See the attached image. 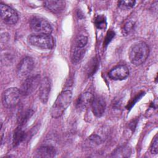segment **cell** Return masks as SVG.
Listing matches in <instances>:
<instances>
[{
	"mask_svg": "<svg viewBox=\"0 0 158 158\" xmlns=\"http://www.w3.org/2000/svg\"><path fill=\"white\" fill-rule=\"evenodd\" d=\"M72 92L70 89L63 90L57 96L50 110L52 118H57L61 117L71 103Z\"/></svg>",
	"mask_w": 158,
	"mask_h": 158,
	"instance_id": "1",
	"label": "cell"
},
{
	"mask_svg": "<svg viewBox=\"0 0 158 158\" xmlns=\"http://www.w3.org/2000/svg\"><path fill=\"white\" fill-rule=\"evenodd\" d=\"M149 54V49L147 44L143 41L134 43L128 51L130 62L135 65H140L147 59Z\"/></svg>",
	"mask_w": 158,
	"mask_h": 158,
	"instance_id": "2",
	"label": "cell"
},
{
	"mask_svg": "<svg viewBox=\"0 0 158 158\" xmlns=\"http://www.w3.org/2000/svg\"><path fill=\"white\" fill-rule=\"evenodd\" d=\"M28 43L42 49H51L54 46V40L51 34H33L28 36Z\"/></svg>",
	"mask_w": 158,
	"mask_h": 158,
	"instance_id": "3",
	"label": "cell"
},
{
	"mask_svg": "<svg viewBox=\"0 0 158 158\" xmlns=\"http://www.w3.org/2000/svg\"><path fill=\"white\" fill-rule=\"evenodd\" d=\"M30 27L35 34H51L52 27L45 19L35 16L30 21Z\"/></svg>",
	"mask_w": 158,
	"mask_h": 158,
	"instance_id": "4",
	"label": "cell"
},
{
	"mask_svg": "<svg viewBox=\"0 0 158 158\" xmlns=\"http://www.w3.org/2000/svg\"><path fill=\"white\" fill-rule=\"evenodd\" d=\"M20 91L15 87L7 88L2 94V102L4 107L12 108L15 106L20 101Z\"/></svg>",
	"mask_w": 158,
	"mask_h": 158,
	"instance_id": "5",
	"label": "cell"
},
{
	"mask_svg": "<svg viewBox=\"0 0 158 158\" xmlns=\"http://www.w3.org/2000/svg\"><path fill=\"white\" fill-rule=\"evenodd\" d=\"M1 17L2 21L7 25H14L19 20V15L17 12L7 4H0Z\"/></svg>",
	"mask_w": 158,
	"mask_h": 158,
	"instance_id": "6",
	"label": "cell"
},
{
	"mask_svg": "<svg viewBox=\"0 0 158 158\" xmlns=\"http://www.w3.org/2000/svg\"><path fill=\"white\" fill-rule=\"evenodd\" d=\"M40 77L38 75L28 77L23 82L20 88V93L27 96L33 93L40 83Z\"/></svg>",
	"mask_w": 158,
	"mask_h": 158,
	"instance_id": "7",
	"label": "cell"
},
{
	"mask_svg": "<svg viewBox=\"0 0 158 158\" xmlns=\"http://www.w3.org/2000/svg\"><path fill=\"white\" fill-rule=\"evenodd\" d=\"M34 62L31 57L27 56L22 59L18 64L17 73L20 77H27L33 70Z\"/></svg>",
	"mask_w": 158,
	"mask_h": 158,
	"instance_id": "8",
	"label": "cell"
},
{
	"mask_svg": "<svg viewBox=\"0 0 158 158\" xmlns=\"http://www.w3.org/2000/svg\"><path fill=\"white\" fill-rule=\"evenodd\" d=\"M129 75V70L126 65H120L113 68L108 73L109 77L114 80H122Z\"/></svg>",
	"mask_w": 158,
	"mask_h": 158,
	"instance_id": "9",
	"label": "cell"
},
{
	"mask_svg": "<svg viewBox=\"0 0 158 158\" xmlns=\"http://www.w3.org/2000/svg\"><path fill=\"white\" fill-rule=\"evenodd\" d=\"M51 91V83L48 77H44L40 81L39 88V98L43 104H46Z\"/></svg>",
	"mask_w": 158,
	"mask_h": 158,
	"instance_id": "10",
	"label": "cell"
},
{
	"mask_svg": "<svg viewBox=\"0 0 158 158\" xmlns=\"http://www.w3.org/2000/svg\"><path fill=\"white\" fill-rule=\"evenodd\" d=\"M94 97L90 92H85L81 93L76 103V107L78 110H83V109L90 106L93 102Z\"/></svg>",
	"mask_w": 158,
	"mask_h": 158,
	"instance_id": "11",
	"label": "cell"
},
{
	"mask_svg": "<svg viewBox=\"0 0 158 158\" xmlns=\"http://www.w3.org/2000/svg\"><path fill=\"white\" fill-rule=\"evenodd\" d=\"M91 106L93 114L98 117H101L105 112L106 101L102 97L94 98Z\"/></svg>",
	"mask_w": 158,
	"mask_h": 158,
	"instance_id": "12",
	"label": "cell"
},
{
	"mask_svg": "<svg viewBox=\"0 0 158 158\" xmlns=\"http://www.w3.org/2000/svg\"><path fill=\"white\" fill-rule=\"evenodd\" d=\"M44 4L48 10L55 14L61 12L65 7V2L64 1H46Z\"/></svg>",
	"mask_w": 158,
	"mask_h": 158,
	"instance_id": "13",
	"label": "cell"
},
{
	"mask_svg": "<svg viewBox=\"0 0 158 158\" xmlns=\"http://www.w3.org/2000/svg\"><path fill=\"white\" fill-rule=\"evenodd\" d=\"M56 151L51 146H43L36 151L35 156L37 157H53L56 156Z\"/></svg>",
	"mask_w": 158,
	"mask_h": 158,
	"instance_id": "14",
	"label": "cell"
},
{
	"mask_svg": "<svg viewBox=\"0 0 158 158\" xmlns=\"http://www.w3.org/2000/svg\"><path fill=\"white\" fill-rule=\"evenodd\" d=\"M25 133L22 129L21 127L19 126L15 129L14 133L13 140H12L13 146L15 147L18 146L21 142H22L25 139Z\"/></svg>",
	"mask_w": 158,
	"mask_h": 158,
	"instance_id": "15",
	"label": "cell"
},
{
	"mask_svg": "<svg viewBox=\"0 0 158 158\" xmlns=\"http://www.w3.org/2000/svg\"><path fill=\"white\" fill-rule=\"evenodd\" d=\"M84 50L83 48H79L75 47L72 51L71 60L73 63L78 62L83 57L84 55Z\"/></svg>",
	"mask_w": 158,
	"mask_h": 158,
	"instance_id": "16",
	"label": "cell"
},
{
	"mask_svg": "<svg viewBox=\"0 0 158 158\" xmlns=\"http://www.w3.org/2000/svg\"><path fill=\"white\" fill-rule=\"evenodd\" d=\"M135 2V1H120L118 2V6L122 9L128 10L132 8Z\"/></svg>",
	"mask_w": 158,
	"mask_h": 158,
	"instance_id": "17",
	"label": "cell"
},
{
	"mask_svg": "<svg viewBox=\"0 0 158 158\" xmlns=\"http://www.w3.org/2000/svg\"><path fill=\"white\" fill-rule=\"evenodd\" d=\"M95 25L96 26L100 29H104L106 27V20L103 15H98L95 19Z\"/></svg>",
	"mask_w": 158,
	"mask_h": 158,
	"instance_id": "18",
	"label": "cell"
},
{
	"mask_svg": "<svg viewBox=\"0 0 158 158\" xmlns=\"http://www.w3.org/2000/svg\"><path fill=\"white\" fill-rule=\"evenodd\" d=\"M32 114H33V112L31 110H28L26 111L24 114H23L19 118L20 126L22 127V125H25V123L27 122L28 118H30Z\"/></svg>",
	"mask_w": 158,
	"mask_h": 158,
	"instance_id": "19",
	"label": "cell"
},
{
	"mask_svg": "<svg viewBox=\"0 0 158 158\" xmlns=\"http://www.w3.org/2000/svg\"><path fill=\"white\" fill-rule=\"evenodd\" d=\"M88 43V38L86 36L81 35L76 40V47L83 48Z\"/></svg>",
	"mask_w": 158,
	"mask_h": 158,
	"instance_id": "20",
	"label": "cell"
},
{
	"mask_svg": "<svg viewBox=\"0 0 158 158\" xmlns=\"http://www.w3.org/2000/svg\"><path fill=\"white\" fill-rule=\"evenodd\" d=\"M150 151L151 154H157L158 152V139H157V135H156L155 136V137L154 138L151 146V148H150Z\"/></svg>",
	"mask_w": 158,
	"mask_h": 158,
	"instance_id": "21",
	"label": "cell"
},
{
	"mask_svg": "<svg viewBox=\"0 0 158 158\" xmlns=\"http://www.w3.org/2000/svg\"><path fill=\"white\" fill-rule=\"evenodd\" d=\"M133 26H134V23L131 21H129L128 22H127L125 25H124V27L123 28V34H124L125 35H128L133 29Z\"/></svg>",
	"mask_w": 158,
	"mask_h": 158,
	"instance_id": "22",
	"label": "cell"
},
{
	"mask_svg": "<svg viewBox=\"0 0 158 158\" xmlns=\"http://www.w3.org/2000/svg\"><path fill=\"white\" fill-rule=\"evenodd\" d=\"M97 67H98L97 60L95 59H94V60H93L91 62V65H89L88 69V75H93L95 72V70H97Z\"/></svg>",
	"mask_w": 158,
	"mask_h": 158,
	"instance_id": "23",
	"label": "cell"
},
{
	"mask_svg": "<svg viewBox=\"0 0 158 158\" xmlns=\"http://www.w3.org/2000/svg\"><path fill=\"white\" fill-rule=\"evenodd\" d=\"M88 139L92 143H94V144H99L102 142L101 137L98 136V135H91L88 138Z\"/></svg>",
	"mask_w": 158,
	"mask_h": 158,
	"instance_id": "24",
	"label": "cell"
},
{
	"mask_svg": "<svg viewBox=\"0 0 158 158\" xmlns=\"http://www.w3.org/2000/svg\"><path fill=\"white\" fill-rule=\"evenodd\" d=\"M114 35H115L114 32H113V31H109V32L107 33V36H106V38H105L104 42V46H107V45L109 43V42L112 40V39L113 38V37L114 36Z\"/></svg>",
	"mask_w": 158,
	"mask_h": 158,
	"instance_id": "25",
	"label": "cell"
}]
</instances>
